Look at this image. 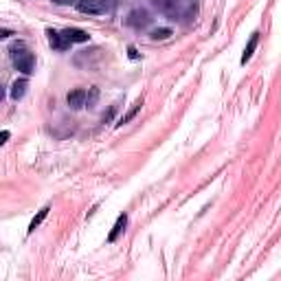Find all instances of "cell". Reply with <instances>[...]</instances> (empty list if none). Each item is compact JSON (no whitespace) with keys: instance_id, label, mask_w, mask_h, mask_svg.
<instances>
[{"instance_id":"cell-1","label":"cell","mask_w":281,"mask_h":281,"mask_svg":"<svg viewBox=\"0 0 281 281\" xmlns=\"http://www.w3.org/2000/svg\"><path fill=\"white\" fill-rule=\"evenodd\" d=\"M156 4L161 7L163 13L172 15V18H191L196 13L194 0H156Z\"/></svg>"},{"instance_id":"cell-2","label":"cell","mask_w":281,"mask_h":281,"mask_svg":"<svg viewBox=\"0 0 281 281\" xmlns=\"http://www.w3.org/2000/svg\"><path fill=\"white\" fill-rule=\"evenodd\" d=\"M11 59H13V66L24 75H31L33 68H35V57H33L31 51H26L24 44L18 42L11 46Z\"/></svg>"},{"instance_id":"cell-3","label":"cell","mask_w":281,"mask_h":281,"mask_svg":"<svg viewBox=\"0 0 281 281\" xmlns=\"http://www.w3.org/2000/svg\"><path fill=\"white\" fill-rule=\"evenodd\" d=\"M108 9H110L108 0H77V11H81V13L99 15V13H106Z\"/></svg>"},{"instance_id":"cell-4","label":"cell","mask_w":281,"mask_h":281,"mask_svg":"<svg viewBox=\"0 0 281 281\" xmlns=\"http://www.w3.org/2000/svg\"><path fill=\"white\" fill-rule=\"evenodd\" d=\"M46 35H48V44L55 48V51H66V48H70V42L66 40V37L62 35V33H57V31H53V29H48L46 31Z\"/></svg>"},{"instance_id":"cell-5","label":"cell","mask_w":281,"mask_h":281,"mask_svg":"<svg viewBox=\"0 0 281 281\" xmlns=\"http://www.w3.org/2000/svg\"><path fill=\"white\" fill-rule=\"evenodd\" d=\"M66 101H68V106L73 110H79L86 106V90H81V88H77V90H70L68 95H66Z\"/></svg>"},{"instance_id":"cell-6","label":"cell","mask_w":281,"mask_h":281,"mask_svg":"<svg viewBox=\"0 0 281 281\" xmlns=\"http://www.w3.org/2000/svg\"><path fill=\"white\" fill-rule=\"evenodd\" d=\"M147 22H150V15H147V11H143V9H134L132 13L128 15V24L130 26H145Z\"/></svg>"},{"instance_id":"cell-7","label":"cell","mask_w":281,"mask_h":281,"mask_svg":"<svg viewBox=\"0 0 281 281\" xmlns=\"http://www.w3.org/2000/svg\"><path fill=\"white\" fill-rule=\"evenodd\" d=\"M125 227H128V216L123 213V216L117 218V222H114V227H112V231H110V235H108V242H110V244L119 240V235L125 231Z\"/></svg>"},{"instance_id":"cell-8","label":"cell","mask_w":281,"mask_h":281,"mask_svg":"<svg viewBox=\"0 0 281 281\" xmlns=\"http://www.w3.org/2000/svg\"><path fill=\"white\" fill-rule=\"evenodd\" d=\"M62 35L70 44H73V42H88V37H90L86 31H81V29H66V31H62Z\"/></svg>"},{"instance_id":"cell-9","label":"cell","mask_w":281,"mask_h":281,"mask_svg":"<svg viewBox=\"0 0 281 281\" xmlns=\"http://www.w3.org/2000/svg\"><path fill=\"white\" fill-rule=\"evenodd\" d=\"M26 88H29V81L26 79H15L13 81V86H11V99H22L24 97V92H26Z\"/></svg>"},{"instance_id":"cell-10","label":"cell","mask_w":281,"mask_h":281,"mask_svg":"<svg viewBox=\"0 0 281 281\" xmlns=\"http://www.w3.org/2000/svg\"><path fill=\"white\" fill-rule=\"evenodd\" d=\"M257 40H260V33H253L249 44H246V48H244V53H242V64H246L253 57V51H255V46H257Z\"/></svg>"},{"instance_id":"cell-11","label":"cell","mask_w":281,"mask_h":281,"mask_svg":"<svg viewBox=\"0 0 281 281\" xmlns=\"http://www.w3.org/2000/svg\"><path fill=\"white\" fill-rule=\"evenodd\" d=\"M141 106H143V99H136V101H134V106H132V108L128 110V114H123V117H121V121H119L117 125H125V123H130V121L136 117V112H139V110H141Z\"/></svg>"},{"instance_id":"cell-12","label":"cell","mask_w":281,"mask_h":281,"mask_svg":"<svg viewBox=\"0 0 281 281\" xmlns=\"http://www.w3.org/2000/svg\"><path fill=\"white\" fill-rule=\"evenodd\" d=\"M48 211H51V207H44V209H40V211H37V216L33 218V220H31V224H29V233H33V231H35L37 227H40V224L44 222V220H46Z\"/></svg>"},{"instance_id":"cell-13","label":"cell","mask_w":281,"mask_h":281,"mask_svg":"<svg viewBox=\"0 0 281 281\" xmlns=\"http://www.w3.org/2000/svg\"><path fill=\"white\" fill-rule=\"evenodd\" d=\"M150 35H152V40H167L172 35V29H154Z\"/></svg>"},{"instance_id":"cell-14","label":"cell","mask_w":281,"mask_h":281,"mask_svg":"<svg viewBox=\"0 0 281 281\" xmlns=\"http://www.w3.org/2000/svg\"><path fill=\"white\" fill-rule=\"evenodd\" d=\"M97 97H99V90H97V88H92V90H90V97L86 95V99H88V108H92V106H95Z\"/></svg>"},{"instance_id":"cell-15","label":"cell","mask_w":281,"mask_h":281,"mask_svg":"<svg viewBox=\"0 0 281 281\" xmlns=\"http://www.w3.org/2000/svg\"><path fill=\"white\" fill-rule=\"evenodd\" d=\"M9 136H11V134H9L7 130H2V132H0V145H4V143L9 141Z\"/></svg>"},{"instance_id":"cell-16","label":"cell","mask_w":281,"mask_h":281,"mask_svg":"<svg viewBox=\"0 0 281 281\" xmlns=\"http://www.w3.org/2000/svg\"><path fill=\"white\" fill-rule=\"evenodd\" d=\"M9 35H13L11 29H0V40H4V37H9Z\"/></svg>"},{"instance_id":"cell-17","label":"cell","mask_w":281,"mask_h":281,"mask_svg":"<svg viewBox=\"0 0 281 281\" xmlns=\"http://www.w3.org/2000/svg\"><path fill=\"white\" fill-rule=\"evenodd\" d=\"M128 53H130V57H132V59H139V53H136V48H134V46H130V48H128Z\"/></svg>"},{"instance_id":"cell-18","label":"cell","mask_w":281,"mask_h":281,"mask_svg":"<svg viewBox=\"0 0 281 281\" xmlns=\"http://www.w3.org/2000/svg\"><path fill=\"white\" fill-rule=\"evenodd\" d=\"M2 97H4V90H2V86H0V101H2Z\"/></svg>"}]
</instances>
